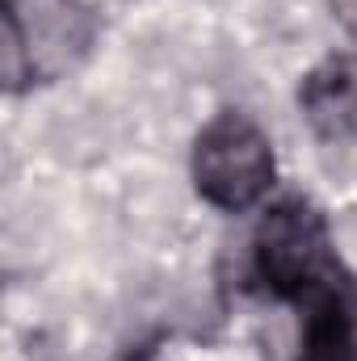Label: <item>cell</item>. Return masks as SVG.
Masks as SVG:
<instances>
[{"instance_id": "1", "label": "cell", "mask_w": 357, "mask_h": 361, "mask_svg": "<svg viewBox=\"0 0 357 361\" xmlns=\"http://www.w3.org/2000/svg\"><path fill=\"white\" fill-rule=\"evenodd\" d=\"M0 76L4 89L51 85L80 68L97 21L80 0H4L0 8Z\"/></svg>"}, {"instance_id": "4", "label": "cell", "mask_w": 357, "mask_h": 361, "mask_svg": "<svg viewBox=\"0 0 357 361\" xmlns=\"http://www.w3.org/2000/svg\"><path fill=\"white\" fill-rule=\"evenodd\" d=\"M298 105L315 135L324 139H357V55H332L307 72Z\"/></svg>"}, {"instance_id": "5", "label": "cell", "mask_w": 357, "mask_h": 361, "mask_svg": "<svg viewBox=\"0 0 357 361\" xmlns=\"http://www.w3.org/2000/svg\"><path fill=\"white\" fill-rule=\"evenodd\" d=\"M328 4H332V17L357 38V0H328Z\"/></svg>"}, {"instance_id": "3", "label": "cell", "mask_w": 357, "mask_h": 361, "mask_svg": "<svg viewBox=\"0 0 357 361\" xmlns=\"http://www.w3.org/2000/svg\"><path fill=\"white\" fill-rule=\"evenodd\" d=\"M193 185L219 210H253L273 185V147L265 130L236 109L210 118L193 143Z\"/></svg>"}, {"instance_id": "6", "label": "cell", "mask_w": 357, "mask_h": 361, "mask_svg": "<svg viewBox=\"0 0 357 361\" xmlns=\"http://www.w3.org/2000/svg\"><path fill=\"white\" fill-rule=\"evenodd\" d=\"M303 361H311V357H303Z\"/></svg>"}, {"instance_id": "2", "label": "cell", "mask_w": 357, "mask_h": 361, "mask_svg": "<svg viewBox=\"0 0 357 361\" xmlns=\"http://www.w3.org/2000/svg\"><path fill=\"white\" fill-rule=\"evenodd\" d=\"M253 257H257V273L269 290L277 298L298 302L303 311L311 302L349 294L345 273L332 252V240H328V227L307 202L290 197L269 210L257 227Z\"/></svg>"}]
</instances>
